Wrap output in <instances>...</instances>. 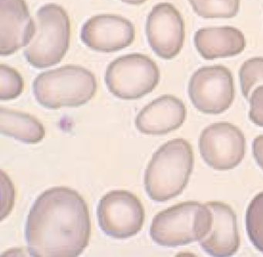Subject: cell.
<instances>
[{
    "instance_id": "6da1fadb",
    "label": "cell",
    "mask_w": 263,
    "mask_h": 257,
    "mask_svg": "<svg viewBox=\"0 0 263 257\" xmlns=\"http://www.w3.org/2000/svg\"><path fill=\"white\" fill-rule=\"evenodd\" d=\"M91 232L87 203L73 189L43 192L27 217L25 237L34 257H77L88 246Z\"/></svg>"
},
{
    "instance_id": "7a4b0ae2",
    "label": "cell",
    "mask_w": 263,
    "mask_h": 257,
    "mask_svg": "<svg viewBox=\"0 0 263 257\" xmlns=\"http://www.w3.org/2000/svg\"><path fill=\"white\" fill-rule=\"evenodd\" d=\"M192 145L175 138L159 148L152 156L144 175V187L151 199L166 201L179 195L193 170Z\"/></svg>"
},
{
    "instance_id": "3957f363",
    "label": "cell",
    "mask_w": 263,
    "mask_h": 257,
    "mask_svg": "<svg viewBox=\"0 0 263 257\" xmlns=\"http://www.w3.org/2000/svg\"><path fill=\"white\" fill-rule=\"evenodd\" d=\"M97 88V80L93 73L75 65L44 72L33 84L36 101L48 109L84 105L93 98Z\"/></svg>"
},
{
    "instance_id": "277c9868",
    "label": "cell",
    "mask_w": 263,
    "mask_h": 257,
    "mask_svg": "<svg viewBox=\"0 0 263 257\" xmlns=\"http://www.w3.org/2000/svg\"><path fill=\"white\" fill-rule=\"evenodd\" d=\"M212 223V212L206 203L184 201L155 215L150 235L160 246L176 247L202 240Z\"/></svg>"
},
{
    "instance_id": "5b68a950",
    "label": "cell",
    "mask_w": 263,
    "mask_h": 257,
    "mask_svg": "<svg viewBox=\"0 0 263 257\" xmlns=\"http://www.w3.org/2000/svg\"><path fill=\"white\" fill-rule=\"evenodd\" d=\"M36 33L24 51L29 64L38 69L59 64L68 50L70 21L66 10L55 4H46L36 14Z\"/></svg>"
},
{
    "instance_id": "8992f818",
    "label": "cell",
    "mask_w": 263,
    "mask_h": 257,
    "mask_svg": "<svg viewBox=\"0 0 263 257\" xmlns=\"http://www.w3.org/2000/svg\"><path fill=\"white\" fill-rule=\"evenodd\" d=\"M160 81V70L146 55L132 53L112 61L105 83L112 95L123 100H136L151 93Z\"/></svg>"
},
{
    "instance_id": "52a82bcc",
    "label": "cell",
    "mask_w": 263,
    "mask_h": 257,
    "mask_svg": "<svg viewBox=\"0 0 263 257\" xmlns=\"http://www.w3.org/2000/svg\"><path fill=\"white\" fill-rule=\"evenodd\" d=\"M233 76L222 65L204 66L192 75L189 95L199 112L218 115L227 111L235 99Z\"/></svg>"
},
{
    "instance_id": "ba28073f",
    "label": "cell",
    "mask_w": 263,
    "mask_h": 257,
    "mask_svg": "<svg viewBox=\"0 0 263 257\" xmlns=\"http://www.w3.org/2000/svg\"><path fill=\"white\" fill-rule=\"evenodd\" d=\"M101 230L115 238H127L142 229L145 213L138 197L124 190L110 191L101 198L97 209Z\"/></svg>"
},
{
    "instance_id": "9c48e42d",
    "label": "cell",
    "mask_w": 263,
    "mask_h": 257,
    "mask_svg": "<svg viewBox=\"0 0 263 257\" xmlns=\"http://www.w3.org/2000/svg\"><path fill=\"white\" fill-rule=\"evenodd\" d=\"M199 150L204 162L212 169H235L244 158L246 138L241 130L229 122L210 124L201 132Z\"/></svg>"
},
{
    "instance_id": "30bf717a",
    "label": "cell",
    "mask_w": 263,
    "mask_h": 257,
    "mask_svg": "<svg viewBox=\"0 0 263 257\" xmlns=\"http://www.w3.org/2000/svg\"><path fill=\"white\" fill-rule=\"evenodd\" d=\"M146 34L149 45L159 58L173 59L179 54L185 39L181 13L170 3L157 4L147 16Z\"/></svg>"
},
{
    "instance_id": "8fae6325",
    "label": "cell",
    "mask_w": 263,
    "mask_h": 257,
    "mask_svg": "<svg viewBox=\"0 0 263 257\" xmlns=\"http://www.w3.org/2000/svg\"><path fill=\"white\" fill-rule=\"evenodd\" d=\"M81 38L91 50L111 53L123 50L134 42L135 27L128 20L118 15H98L84 24Z\"/></svg>"
},
{
    "instance_id": "7c38bea8",
    "label": "cell",
    "mask_w": 263,
    "mask_h": 257,
    "mask_svg": "<svg viewBox=\"0 0 263 257\" xmlns=\"http://www.w3.org/2000/svg\"><path fill=\"white\" fill-rule=\"evenodd\" d=\"M36 23L25 0H0V55L10 56L29 45Z\"/></svg>"
},
{
    "instance_id": "4fadbf2b",
    "label": "cell",
    "mask_w": 263,
    "mask_h": 257,
    "mask_svg": "<svg viewBox=\"0 0 263 257\" xmlns=\"http://www.w3.org/2000/svg\"><path fill=\"white\" fill-rule=\"evenodd\" d=\"M206 204L212 212V226L209 233L200 240V245L212 256L233 255L240 246L235 212L229 205L221 201H209Z\"/></svg>"
},
{
    "instance_id": "5bb4252c",
    "label": "cell",
    "mask_w": 263,
    "mask_h": 257,
    "mask_svg": "<svg viewBox=\"0 0 263 257\" xmlns=\"http://www.w3.org/2000/svg\"><path fill=\"white\" fill-rule=\"evenodd\" d=\"M187 116L184 103L176 97L164 95L146 105L137 116L135 124L141 133L163 135L179 128Z\"/></svg>"
},
{
    "instance_id": "9a60e30c",
    "label": "cell",
    "mask_w": 263,
    "mask_h": 257,
    "mask_svg": "<svg viewBox=\"0 0 263 257\" xmlns=\"http://www.w3.org/2000/svg\"><path fill=\"white\" fill-rule=\"evenodd\" d=\"M195 47L207 61L231 58L244 51L245 35L233 27H204L195 33Z\"/></svg>"
},
{
    "instance_id": "2e32d148",
    "label": "cell",
    "mask_w": 263,
    "mask_h": 257,
    "mask_svg": "<svg viewBox=\"0 0 263 257\" xmlns=\"http://www.w3.org/2000/svg\"><path fill=\"white\" fill-rule=\"evenodd\" d=\"M0 131L25 144H36L45 137V128L34 117L29 114L1 107Z\"/></svg>"
},
{
    "instance_id": "e0dca14e",
    "label": "cell",
    "mask_w": 263,
    "mask_h": 257,
    "mask_svg": "<svg viewBox=\"0 0 263 257\" xmlns=\"http://www.w3.org/2000/svg\"><path fill=\"white\" fill-rule=\"evenodd\" d=\"M195 13L204 19H230L239 11L240 0H189Z\"/></svg>"
},
{
    "instance_id": "ac0fdd59",
    "label": "cell",
    "mask_w": 263,
    "mask_h": 257,
    "mask_svg": "<svg viewBox=\"0 0 263 257\" xmlns=\"http://www.w3.org/2000/svg\"><path fill=\"white\" fill-rule=\"evenodd\" d=\"M246 224L249 240L263 253V192L255 195L249 203Z\"/></svg>"
},
{
    "instance_id": "d6986e66",
    "label": "cell",
    "mask_w": 263,
    "mask_h": 257,
    "mask_svg": "<svg viewBox=\"0 0 263 257\" xmlns=\"http://www.w3.org/2000/svg\"><path fill=\"white\" fill-rule=\"evenodd\" d=\"M239 80L242 95L249 100L252 91L263 84V58L257 57L245 61L240 67Z\"/></svg>"
},
{
    "instance_id": "ffe728a7",
    "label": "cell",
    "mask_w": 263,
    "mask_h": 257,
    "mask_svg": "<svg viewBox=\"0 0 263 257\" xmlns=\"http://www.w3.org/2000/svg\"><path fill=\"white\" fill-rule=\"evenodd\" d=\"M24 88V79L19 72L9 66L0 65V99H16Z\"/></svg>"
},
{
    "instance_id": "44dd1931",
    "label": "cell",
    "mask_w": 263,
    "mask_h": 257,
    "mask_svg": "<svg viewBox=\"0 0 263 257\" xmlns=\"http://www.w3.org/2000/svg\"><path fill=\"white\" fill-rule=\"evenodd\" d=\"M249 101V119L256 125L263 127V84L258 86L252 91Z\"/></svg>"
},
{
    "instance_id": "7402d4cb",
    "label": "cell",
    "mask_w": 263,
    "mask_h": 257,
    "mask_svg": "<svg viewBox=\"0 0 263 257\" xmlns=\"http://www.w3.org/2000/svg\"><path fill=\"white\" fill-rule=\"evenodd\" d=\"M252 153L257 164L263 170V135H259L254 139Z\"/></svg>"
},
{
    "instance_id": "603a6c76",
    "label": "cell",
    "mask_w": 263,
    "mask_h": 257,
    "mask_svg": "<svg viewBox=\"0 0 263 257\" xmlns=\"http://www.w3.org/2000/svg\"><path fill=\"white\" fill-rule=\"evenodd\" d=\"M121 1L127 4H132V5H141L145 3L147 0H121Z\"/></svg>"
}]
</instances>
